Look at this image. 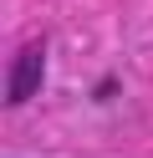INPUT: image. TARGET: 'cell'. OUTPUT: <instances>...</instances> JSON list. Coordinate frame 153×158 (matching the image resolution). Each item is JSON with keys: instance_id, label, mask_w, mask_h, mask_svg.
<instances>
[{"instance_id": "cell-1", "label": "cell", "mask_w": 153, "mask_h": 158, "mask_svg": "<svg viewBox=\"0 0 153 158\" xmlns=\"http://www.w3.org/2000/svg\"><path fill=\"white\" fill-rule=\"evenodd\" d=\"M41 66H46V56H41V46H31V51H20L15 72H10V102H26V97H36V87H41Z\"/></svg>"}]
</instances>
